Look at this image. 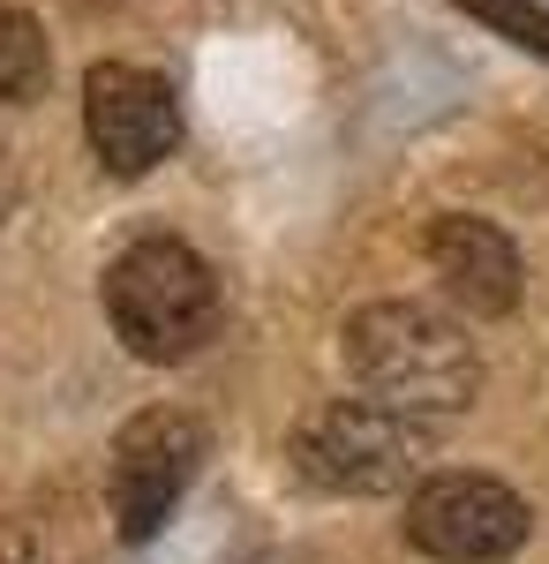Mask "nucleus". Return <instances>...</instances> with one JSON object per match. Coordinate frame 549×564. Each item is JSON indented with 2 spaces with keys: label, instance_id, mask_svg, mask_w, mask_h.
I'll list each match as a JSON object with an SVG mask.
<instances>
[{
  "label": "nucleus",
  "instance_id": "1",
  "mask_svg": "<svg viewBox=\"0 0 549 564\" xmlns=\"http://www.w3.org/2000/svg\"><path fill=\"white\" fill-rule=\"evenodd\" d=\"M346 369L354 384L415 414V422H444L474 399V347L444 308L422 302H369L346 316Z\"/></svg>",
  "mask_w": 549,
  "mask_h": 564
},
{
  "label": "nucleus",
  "instance_id": "2",
  "mask_svg": "<svg viewBox=\"0 0 549 564\" xmlns=\"http://www.w3.org/2000/svg\"><path fill=\"white\" fill-rule=\"evenodd\" d=\"M106 324L136 361H159V369L204 354L218 332L212 263L189 241H173V234H151V241L121 249L114 271H106Z\"/></svg>",
  "mask_w": 549,
  "mask_h": 564
},
{
  "label": "nucleus",
  "instance_id": "3",
  "mask_svg": "<svg viewBox=\"0 0 549 564\" xmlns=\"http://www.w3.org/2000/svg\"><path fill=\"white\" fill-rule=\"evenodd\" d=\"M294 467L316 489L338 497H391V489H415L429 467V422L384 406V399H332L316 406L294 430Z\"/></svg>",
  "mask_w": 549,
  "mask_h": 564
},
{
  "label": "nucleus",
  "instance_id": "4",
  "mask_svg": "<svg viewBox=\"0 0 549 564\" xmlns=\"http://www.w3.org/2000/svg\"><path fill=\"white\" fill-rule=\"evenodd\" d=\"M196 467H204V422L196 414H181V406L136 414L114 436V475H106L121 542H151L166 527V512L181 505V489L196 481Z\"/></svg>",
  "mask_w": 549,
  "mask_h": 564
},
{
  "label": "nucleus",
  "instance_id": "5",
  "mask_svg": "<svg viewBox=\"0 0 549 564\" xmlns=\"http://www.w3.org/2000/svg\"><path fill=\"white\" fill-rule=\"evenodd\" d=\"M407 542L437 564H497L527 542V505L489 475H422L407 505Z\"/></svg>",
  "mask_w": 549,
  "mask_h": 564
},
{
  "label": "nucleus",
  "instance_id": "6",
  "mask_svg": "<svg viewBox=\"0 0 549 564\" xmlns=\"http://www.w3.org/2000/svg\"><path fill=\"white\" fill-rule=\"evenodd\" d=\"M84 135L106 174H151L181 143V106H173L166 76H151L136 61H98L84 76Z\"/></svg>",
  "mask_w": 549,
  "mask_h": 564
},
{
  "label": "nucleus",
  "instance_id": "7",
  "mask_svg": "<svg viewBox=\"0 0 549 564\" xmlns=\"http://www.w3.org/2000/svg\"><path fill=\"white\" fill-rule=\"evenodd\" d=\"M422 249H429L437 286H444L460 308L505 316V308L519 302V249H512L505 226H489V218H474V212H444L422 234Z\"/></svg>",
  "mask_w": 549,
  "mask_h": 564
},
{
  "label": "nucleus",
  "instance_id": "8",
  "mask_svg": "<svg viewBox=\"0 0 549 564\" xmlns=\"http://www.w3.org/2000/svg\"><path fill=\"white\" fill-rule=\"evenodd\" d=\"M45 90V31L0 0V106H23Z\"/></svg>",
  "mask_w": 549,
  "mask_h": 564
},
{
  "label": "nucleus",
  "instance_id": "9",
  "mask_svg": "<svg viewBox=\"0 0 549 564\" xmlns=\"http://www.w3.org/2000/svg\"><path fill=\"white\" fill-rule=\"evenodd\" d=\"M466 15H482L497 39H512L519 53H542L549 61V15L535 8V0H460Z\"/></svg>",
  "mask_w": 549,
  "mask_h": 564
},
{
  "label": "nucleus",
  "instance_id": "10",
  "mask_svg": "<svg viewBox=\"0 0 549 564\" xmlns=\"http://www.w3.org/2000/svg\"><path fill=\"white\" fill-rule=\"evenodd\" d=\"M0 564H45V557H39V542H31V527L0 520Z\"/></svg>",
  "mask_w": 549,
  "mask_h": 564
},
{
  "label": "nucleus",
  "instance_id": "11",
  "mask_svg": "<svg viewBox=\"0 0 549 564\" xmlns=\"http://www.w3.org/2000/svg\"><path fill=\"white\" fill-rule=\"evenodd\" d=\"M15 196H23V181H15V151L0 143V218L15 212Z\"/></svg>",
  "mask_w": 549,
  "mask_h": 564
}]
</instances>
